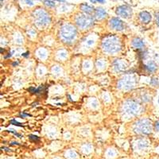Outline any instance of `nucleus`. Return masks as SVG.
Instances as JSON below:
<instances>
[{"label": "nucleus", "instance_id": "23", "mask_svg": "<svg viewBox=\"0 0 159 159\" xmlns=\"http://www.w3.org/2000/svg\"><path fill=\"white\" fill-rule=\"evenodd\" d=\"M1 2H2V0H1Z\"/></svg>", "mask_w": 159, "mask_h": 159}, {"label": "nucleus", "instance_id": "18", "mask_svg": "<svg viewBox=\"0 0 159 159\" xmlns=\"http://www.w3.org/2000/svg\"><path fill=\"white\" fill-rule=\"evenodd\" d=\"M154 127H155V130L157 131V132H159V121H157L155 123V124H154Z\"/></svg>", "mask_w": 159, "mask_h": 159}, {"label": "nucleus", "instance_id": "11", "mask_svg": "<svg viewBox=\"0 0 159 159\" xmlns=\"http://www.w3.org/2000/svg\"><path fill=\"white\" fill-rule=\"evenodd\" d=\"M95 16L97 19H103L107 16V12L103 8H97L95 11Z\"/></svg>", "mask_w": 159, "mask_h": 159}, {"label": "nucleus", "instance_id": "7", "mask_svg": "<svg viewBox=\"0 0 159 159\" xmlns=\"http://www.w3.org/2000/svg\"><path fill=\"white\" fill-rule=\"evenodd\" d=\"M110 26L112 29L116 31H121L124 29V23L118 18H112L110 20Z\"/></svg>", "mask_w": 159, "mask_h": 159}, {"label": "nucleus", "instance_id": "13", "mask_svg": "<svg viewBox=\"0 0 159 159\" xmlns=\"http://www.w3.org/2000/svg\"><path fill=\"white\" fill-rule=\"evenodd\" d=\"M80 8L86 14H91L93 11V7L88 6L87 4H82V5H80Z\"/></svg>", "mask_w": 159, "mask_h": 159}, {"label": "nucleus", "instance_id": "21", "mask_svg": "<svg viewBox=\"0 0 159 159\" xmlns=\"http://www.w3.org/2000/svg\"><path fill=\"white\" fill-rule=\"evenodd\" d=\"M96 2H101V3L105 2V0H96Z\"/></svg>", "mask_w": 159, "mask_h": 159}, {"label": "nucleus", "instance_id": "2", "mask_svg": "<svg viewBox=\"0 0 159 159\" xmlns=\"http://www.w3.org/2000/svg\"><path fill=\"white\" fill-rule=\"evenodd\" d=\"M60 34H61V37L63 41H64V42H71L76 37V31L72 26L65 25V26L61 27Z\"/></svg>", "mask_w": 159, "mask_h": 159}, {"label": "nucleus", "instance_id": "5", "mask_svg": "<svg viewBox=\"0 0 159 159\" xmlns=\"http://www.w3.org/2000/svg\"><path fill=\"white\" fill-rule=\"evenodd\" d=\"M35 18H36V24L39 26H45L49 22V15H47L43 11L37 12L35 14Z\"/></svg>", "mask_w": 159, "mask_h": 159}, {"label": "nucleus", "instance_id": "9", "mask_svg": "<svg viewBox=\"0 0 159 159\" xmlns=\"http://www.w3.org/2000/svg\"><path fill=\"white\" fill-rule=\"evenodd\" d=\"M139 17H140L141 21L142 23L147 24L151 20V14L147 11H142L139 14Z\"/></svg>", "mask_w": 159, "mask_h": 159}, {"label": "nucleus", "instance_id": "6", "mask_svg": "<svg viewBox=\"0 0 159 159\" xmlns=\"http://www.w3.org/2000/svg\"><path fill=\"white\" fill-rule=\"evenodd\" d=\"M116 14L124 18H128L132 15V9L128 6H120L116 9Z\"/></svg>", "mask_w": 159, "mask_h": 159}, {"label": "nucleus", "instance_id": "8", "mask_svg": "<svg viewBox=\"0 0 159 159\" xmlns=\"http://www.w3.org/2000/svg\"><path fill=\"white\" fill-rule=\"evenodd\" d=\"M125 109L127 113L131 114V115H135L138 112V105L133 101H129L125 104Z\"/></svg>", "mask_w": 159, "mask_h": 159}, {"label": "nucleus", "instance_id": "16", "mask_svg": "<svg viewBox=\"0 0 159 159\" xmlns=\"http://www.w3.org/2000/svg\"><path fill=\"white\" fill-rule=\"evenodd\" d=\"M10 123L13 124V125L18 126V127H23V125L22 124V123H18V121H16L15 119H12V120H10Z\"/></svg>", "mask_w": 159, "mask_h": 159}, {"label": "nucleus", "instance_id": "22", "mask_svg": "<svg viewBox=\"0 0 159 159\" xmlns=\"http://www.w3.org/2000/svg\"><path fill=\"white\" fill-rule=\"evenodd\" d=\"M151 159H157V158H151Z\"/></svg>", "mask_w": 159, "mask_h": 159}, {"label": "nucleus", "instance_id": "15", "mask_svg": "<svg viewBox=\"0 0 159 159\" xmlns=\"http://www.w3.org/2000/svg\"><path fill=\"white\" fill-rule=\"evenodd\" d=\"M29 138L31 139L32 142H37L39 141V138H38L37 135H31L30 136H29Z\"/></svg>", "mask_w": 159, "mask_h": 159}, {"label": "nucleus", "instance_id": "19", "mask_svg": "<svg viewBox=\"0 0 159 159\" xmlns=\"http://www.w3.org/2000/svg\"><path fill=\"white\" fill-rule=\"evenodd\" d=\"M156 22H157V26H159V14L158 15H157V17H156Z\"/></svg>", "mask_w": 159, "mask_h": 159}, {"label": "nucleus", "instance_id": "20", "mask_svg": "<svg viewBox=\"0 0 159 159\" xmlns=\"http://www.w3.org/2000/svg\"><path fill=\"white\" fill-rule=\"evenodd\" d=\"M20 116H21V117H26V116H31V115H28V114L23 113V114H22V115Z\"/></svg>", "mask_w": 159, "mask_h": 159}, {"label": "nucleus", "instance_id": "10", "mask_svg": "<svg viewBox=\"0 0 159 159\" xmlns=\"http://www.w3.org/2000/svg\"><path fill=\"white\" fill-rule=\"evenodd\" d=\"M144 67H145V68H146V70L149 72H155L157 68V64H155V62H153V61H149V62H148Z\"/></svg>", "mask_w": 159, "mask_h": 159}, {"label": "nucleus", "instance_id": "4", "mask_svg": "<svg viewBox=\"0 0 159 159\" xmlns=\"http://www.w3.org/2000/svg\"><path fill=\"white\" fill-rule=\"evenodd\" d=\"M76 22L78 26L81 27V28H87V27L92 25L94 19L91 16L81 14V15H79L76 18Z\"/></svg>", "mask_w": 159, "mask_h": 159}, {"label": "nucleus", "instance_id": "1", "mask_svg": "<svg viewBox=\"0 0 159 159\" xmlns=\"http://www.w3.org/2000/svg\"><path fill=\"white\" fill-rule=\"evenodd\" d=\"M104 51L108 53H116L120 50V42L116 37H109L103 42Z\"/></svg>", "mask_w": 159, "mask_h": 159}, {"label": "nucleus", "instance_id": "3", "mask_svg": "<svg viewBox=\"0 0 159 159\" xmlns=\"http://www.w3.org/2000/svg\"><path fill=\"white\" fill-rule=\"evenodd\" d=\"M152 131V127L150 122L148 120H140L137 122L135 125V131L137 133H140L142 135H149Z\"/></svg>", "mask_w": 159, "mask_h": 159}, {"label": "nucleus", "instance_id": "17", "mask_svg": "<svg viewBox=\"0 0 159 159\" xmlns=\"http://www.w3.org/2000/svg\"><path fill=\"white\" fill-rule=\"evenodd\" d=\"M151 84L153 86H158L159 85V80L157 78H153L151 80Z\"/></svg>", "mask_w": 159, "mask_h": 159}, {"label": "nucleus", "instance_id": "12", "mask_svg": "<svg viewBox=\"0 0 159 159\" xmlns=\"http://www.w3.org/2000/svg\"><path fill=\"white\" fill-rule=\"evenodd\" d=\"M132 46L136 49H142L144 46V42L142 39L138 38H135L132 41Z\"/></svg>", "mask_w": 159, "mask_h": 159}, {"label": "nucleus", "instance_id": "14", "mask_svg": "<svg viewBox=\"0 0 159 159\" xmlns=\"http://www.w3.org/2000/svg\"><path fill=\"white\" fill-rule=\"evenodd\" d=\"M45 5L47 6H50V7H53V6H55V3L53 2V1H50V0H46L45 2H44Z\"/></svg>", "mask_w": 159, "mask_h": 159}]
</instances>
